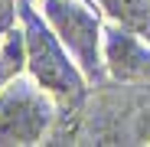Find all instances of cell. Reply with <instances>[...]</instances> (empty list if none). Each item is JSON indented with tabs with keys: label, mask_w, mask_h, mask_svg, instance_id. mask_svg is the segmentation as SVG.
Returning a JSON list of instances; mask_svg holds the SVG:
<instances>
[{
	"label": "cell",
	"mask_w": 150,
	"mask_h": 147,
	"mask_svg": "<svg viewBox=\"0 0 150 147\" xmlns=\"http://www.w3.org/2000/svg\"><path fill=\"white\" fill-rule=\"evenodd\" d=\"M20 33H23V49H26V75H33L56 102L62 105L79 102L88 85L85 72L62 46L56 30L46 23V16L30 4H20Z\"/></svg>",
	"instance_id": "6da1fadb"
},
{
	"label": "cell",
	"mask_w": 150,
	"mask_h": 147,
	"mask_svg": "<svg viewBox=\"0 0 150 147\" xmlns=\"http://www.w3.org/2000/svg\"><path fill=\"white\" fill-rule=\"evenodd\" d=\"M39 13L56 30L62 46L72 53L88 82H101L108 75L105 69V23L85 0H42Z\"/></svg>",
	"instance_id": "7a4b0ae2"
},
{
	"label": "cell",
	"mask_w": 150,
	"mask_h": 147,
	"mask_svg": "<svg viewBox=\"0 0 150 147\" xmlns=\"http://www.w3.org/2000/svg\"><path fill=\"white\" fill-rule=\"evenodd\" d=\"M56 98L33 75H16L0 88V147H30L52 128Z\"/></svg>",
	"instance_id": "3957f363"
},
{
	"label": "cell",
	"mask_w": 150,
	"mask_h": 147,
	"mask_svg": "<svg viewBox=\"0 0 150 147\" xmlns=\"http://www.w3.org/2000/svg\"><path fill=\"white\" fill-rule=\"evenodd\" d=\"M105 69L114 82H150V39L121 23L105 26Z\"/></svg>",
	"instance_id": "277c9868"
},
{
	"label": "cell",
	"mask_w": 150,
	"mask_h": 147,
	"mask_svg": "<svg viewBox=\"0 0 150 147\" xmlns=\"http://www.w3.org/2000/svg\"><path fill=\"white\" fill-rule=\"evenodd\" d=\"M114 23L150 39V0H95Z\"/></svg>",
	"instance_id": "5b68a950"
},
{
	"label": "cell",
	"mask_w": 150,
	"mask_h": 147,
	"mask_svg": "<svg viewBox=\"0 0 150 147\" xmlns=\"http://www.w3.org/2000/svg\"><path fill=\"white\" fill-rule=\"evenodd\" d=\"M0 43H4V39H0Z\"/></svg>",
	"instance_id": "8992f818"
}]
</instances>
